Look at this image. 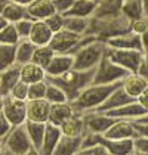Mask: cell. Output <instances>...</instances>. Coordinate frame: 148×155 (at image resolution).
Returning <instances> with one entry per match:
<instances>
[{
	"label": "cell",
	"instance_id": "6da1fadb",
	"mask_svg": "<svg viewBox=\"0 0 148 155\" xmlns=\"http://www.w3.org/2000/svg\"><path fill=\"white\" fill-rule=\"evenodd\" d=\"M107 49V43L93 36H83L77 48L73 50L74 68L79 71H89L98 67Z\"/></svg>",
	"mask_w": 148,
	"mask_h": 155
},
{
	"label": "cell",
	"instance_id": "7a4b0ae2",
	"mask_svg": "<svg viewBox=\"0 0 148 155\" xmlns=\"http://www.w3.org/2000/svg\"><path fill=\"white\" fill-rule=\"evenodd\" d=\"M127 31H130V21L120 12L107 16H92L89 19V27L85 36H93L98 40L107 41L108 38Z\"/></svg>",
	"mask_w": 148,
	"mask_h": 155
},
{
	"label": "cell",
	"instance_id": "3957f363",
	"mask_svg": "<svg viewBox=\"0 0 148 155\" xmlns=\"http://www.w3.org/2000/svg\"><path fill=\"white\" fill-rule=\"evenodd\" d=\"M122 84L120 83H114V84H93L90 83L87 87H85L80 95L77 96L71 102L74 114H85L87 111H93L98 109L108 96Z\"/></svg>",
	"mask_w": 148,
	"mask_h": 155
},
{
	"label": "cell",
	"instance_id": "277c9868",
	"mask_svg": "<svg viewBox=\"0 0 148 155\" xmlns=\"http://www.w3.org/2000/svg\"><path fill=\"white\" fill-rule=\"evenodd\" d=\"M93 72H95V70H89V71L71 70V71L65 72L62 75H58V77H48L46 80L49 83H53L58 87H61L65 92L68 101L73 102L74 99L80 95V92L92 83Z\"/></svg>",
	"mask_w": 148,
	"mask_h": 155
},
{
	"label": "cell",
	"instance_id": "5b68a950",
	"mask_svg": "<svg viewBox=\"0 0 148 155\" xmlns=\"http://www.w3.org/2000/svg\"><path fill=\"white\" fill-rule=\"evenodd\" d=\"M129 74V71H126L124 68H122L120 65L114 64L113 61L104 53L102 59L99 61L98 67L95 68L93 72V78L92 83L93 84H114L120 83L124 77Z\"/></svg>",
	"mask_w": 148,
	"mask_h": 155
},
{
	"label": "cell",
	"instance_id": "8992f818",
	"mask_svg": "<svg viewBox=\"0 0 148 155\" xmlns=\"http://www.w3.org/2000/svg\"><path fill=\"white\" fill-rule=\"evenodd\" d=\"M105 55L110 58L114 64L120 65L129 72H138V68L142 61V50H132V49H114L108 48L105 49Z\"/></svg>",
	"mask_w": 148,
	"mask_h": 155
},
{
	"label": "cell",
	"instance_id": "52a82bcc",
	"mask_svg": "<svg viewBox=\"0 0 148 155\" xmlns=\"http://www.w3.org/2000/svg\"><path fill=\"white\" fill-rule=\"evenodd\" d=\"M3 143L8 152H11L12 155H25L30 149H33V145L27 134L24 124L12 127L9 134L3 139Z\"/></svg>",
	"mask_w": 148,
	"mask_h": 155
},
{
	"label": "cell",
	"instance_id": "ba28073f",
	"mask_svg": "<svg viewBox=\"0 0 148 155\" xmlns=\"http://www.w3.org/2000/svg\"><path fill=\"white\" fill-rule=\"evenodd\" d=\"M3 115L12 124V127H15V126H22L25 121H27V101L15 99L11 95L5 96Z\"/></svg>",
	"mask_w": 148,
	"mask_h": 155
},
{
	"label": "cell",
	"instance_id": "9c48e42d",
	"mask_svg": "<svg viewBox=\"0 0 148 155\" xmlns=\"http://www.w3.org/2000/svg\"><path fill=\"white\" fill-rule=\"evenodd\" d=\"M82 117H83L86 133H95V134H104L110 129L111 124L116 121L114 118H111L108 114L101 112L98 109L87 111L85 114H82Z\"/></svg>",
	"mask_w": 148,
	"mask_h": 155
},
{
	"label": "cell",
	"instance_id": "30bf717a",
	"mask_svg": "<svg viewBox=\"0 0 148 155\" xmlns=\"http://www.w3.org/2000/svg\"><path fill=\"white\" fill-rule=\"evenodd\" d=\"M82 37L83 36L62 28L61 31L53 33V37L50 40L49 46L55 50V53H73V50L80 43Z\"/></svg>",
	"mask_w": 148,
	"mask_h": 155
},
{
	"label": "cell",
	"instance_id": "8fae6325",
	"mask_svg": "<svg viewBox=\"0 0 148 155\" xmlns=\"http://www.w3.org/2000/svg\"><path fill=\"white\" fill-rule=\"evenodd\" d=\"M98 145L104 146L108 155H132L135 152L133 139H107L99 134Z\"/></svg>",
	"mask_w": 148,
	"mask_h": 155
},
{
	"label": "cell",
	"instance_id": "7c38bea8",
	"mask_svg": "<svg viewBox=\"0 0 148 155\" xmlns=\"http://www.w3.org/2000/svg\"><path fill=\"white\" fill-rule=\"evenodd\" d=\"M74 68V56L71 53H55L50 64L45 68L46 78L48 77H58Z\"/></svg>",
	"mask_w": 148,
	"mask_h": 155
},
{
	"label": "cell",
	"instance_id": "4fadbf2b",
	"mask_svg": "<svg viewBox=\"0 0 148 155\" xmlns=\"http://www.w3.org/2000/svg\"><path fill=\"white\" fill-rule=\"evenodd\" d=\"M107 139H135L138 133L135 130L133 121L129 120H116L110 129L102 134Z\"/></svg>",
	"mask_w": 148,
	"mask_h": 155
},
{
	"label": "cell",
	"instance_id": "5bb4252c",
	"mask_svg": "<svg viewBox=\"0 0 148 155\" xmlns=\"http://www.w3.org/2000/svg\"><path fill=\"white\" fill-rule=\"evenodd\" d=\"M50 114V104L43 99L27 101V120L36 123H48Z\"/></svg>",
	"mask_w": 148,
	"mask_h": 155
},
{
	"label": "cell",
	"instance_id": "9a60e30c",
	"mask_svg": "<svg viewBox=\"0 0 148 155\" xmlns=\"http://www.w3.org/2000/svg\"><path fill=\"white\" fill-rule=\"evenodd\" d=\"M105 114H108L111 118H114V120H129V121H136L138 118L144 117V115L147 114V111L141 107L136 101H133V102H130V104H126V105H123V107L116 108V109L108 111V112H105Z\"/></svg>",
	"mask_w": 148,
	"mask_h": 155
},
{
	"label": "cell",
	"instance_id": "2e32d148",
	"mask_svg": "<svg viewBox=\"0 0 148 155\" xmlns=\"http://www.w3.org/2000/svg\"><path fill=\"white\" fill-rule=\"evenodd\" d=\"M108 48L114 49H132V50H142V43H141V36H138L132 31L123 33L120 36H116L113 38H108L107 41Z\"/></svg>",
	"mask_w": 148,
	"mask_h": 155
},
{
	"label": "cell",
	"instance_id": "e0dca14e",
	"mask_svg": "<svg viewBox=\"0 0 148 155\" xmlns=\"http://www.w3.org/2000/svg\"><path fill=\"white\" fill-rule=\"evenodd\" d=\"M53 13L55 8L52 0H33L27 6V16L33 21H45Z\"/></svg>",
	"mask_w": 148,
	"mask_h": 155
},
{
	"label": "cell",
	"instance_id": "ac0fdd59",
	"mask_svg": "<svg viewBox=\"0 0 148 155\" xmlns=\"http://www.w3.org/2000/svg\"><path fill=\"white\" fill-rule=\"evenodd\" d=\"M147 86H148V81L144 77H141L138 72H129L122 80V89L129 96H132L133 99H136L138 96L141 95L145 90Z\"/></svg>",
	"mask_w": 148,
	"mask_h": 155
},
{
	"label": "cell",
	"instance_id": "d6986e66",
	"mask_svg": "<svg viewBox=\"0 0 148 155\" xmlns=\"http://www.w3.org/2000/svg\"><path fill=\"white\" fill-rule=\"evenodd\" d=\"M62 133L61 129L58 126H53L50 123H46V130H45V137H43V142H42V146L39 149L40 155H52L56 145L61 139Z\"/></svg>",
	"mask_w": 148,
	"mask_h": 155
},
{
	"label": "cell",
	"instance_id": "ffe728a7",
	"mask_svg": "<svg viewBox=\"0 0 148 155\" xmlns=\"http://www.w3.org/2000/svg\"><path fill=\"white\" fill-rule=\"evenodd\" d=\"M133 101H136V99H133L132 96L127 95L123 89H122V84H120V86L105 99V102L98 108V111H101V112H108V111H113V109H116V108L123 107L126 104H130V102H133Z\"/></svg>",
	"mask_w": 148,
	"mask_h": 155
},
{
	"label": "cell",
	"instance_id": "44dd1931",
	"mask_svg": "<svg viewBox=\"0 0 148 155\" xmlns=\"http://www.w3.org/2000/svg\"><path fill=\"white\" fill-rule=\"evenodd\" d=\"M19 81H21V72H19V65L16 64L0 72V93L3 96L11 95L12 89Z\"/></svg>",
	"mask_w": 148,
	"mask_h": 155
},
{
	"label": "cell",
	"instance_id": "7402d4cb",
	"mask_svg": "<svg viewBox=\"0 0 148 155\" xmlns=\"http://www.w3.org/2000/svg\"><path fill=\"white\" fill-rule=\"evenodd\" d=\"M53 37V33L45 21H34L28 40L36 46H48Z\"/></svg>",
	"mask_w": 148,
	"mask_h": 155
},
{
	"label": "cell",
	"instance_id": "603a6c76",
	"mask_svg": "<svg viewBox=\"0 0 148 155\" xmlns=\"http://www.w3.org/2000/svg\"><path fill=\"white\" fill-rule=\"evenodd\" d=\"M59 129L62 136H68V137H83V134L86 133L83 117L80 114H73L59 126Z\"/></svg>",
	"mask_w": 148,
	"mask_h": 155
},
{
	"label": "cell",
	"instance_id": "cb8c5ba5",
	"mask_svg": "<svg viewBox=\"0 0 148 155\" xmlns=\"http://www.w3.org/2000/svg\"><path fill=\"white\" fill-rule=\"evenodd\" d=\"M19 72H21V81L27 84L37 83L46 80V71L43 67L34 64L33 61L27 62L24 65H19Z\"/></svg>",
	"mask_w": 148,
	"mask_h": 155
},
{
	"label": "cell",
	"instance_id": "d4e9b609",
	"mask_svg": "<svg viewBox=\"0 0 148 155\" xmlns=\"http://www.w3.org/2000/svg\"><path fill=\"white\" fill-rule=\"evenodd\" d=\"M98 6V0H74L71 9L67 12L65 16H79V18H87L90 19Z\"/></svg>",
	"mask_w": 148,
	"mask_h": 155
},
{
	"label": "cell",
	"instance_id": "484cf974",
	"mask_svg": "<svg viewBox=\"0 0 148 155\" xmlns=\"http://www.w3.org/2000/svg\"><path fill=\"white\" fill-rule=\"evenodd\" d=\"M74 114L71 102H62V104H53L50 105V114H49V121L53 126H61L67 118H70Z\"/></svg>",
	"mask_w": 148,
	"mask_h": 155
},
{
	"label": "cell",
	"instance_id": "4316f807",
	"mask_svg": "<svg viewBox=\"0 0 148 155\" xmlns=\"http://www.w3.org/2000/svg\"><path fill=\"white\" fill-rule=\"evenodd\" d=\"M24 127L27 130V134L31 140V145L34 149H40L43 137H45V130H46V123H36V121H30L27 120L24 123Z\"/></svg>",
	"mask_w": 148,
	"mask_h": 155
},
{
	"label": "cell",
	"instance_id": "83f0119b",
	"mask_svg": "<svg viewBox=\"0 0 148 155\" xmlns=\"http://www.w3.org/2000/svg\"><path fill=\"white\" fill-rule=\"evenodd\" d=\"M80 148H82V137L61 136L52 155H76Z\"/></svg>",
	"mask_w": 148,
	"mask_h": 155
},
{
	"label": "cell",
	"instance_id": "f1b7e54d",
	"mask_svg": "<svg viewBox=\"0 0 148 155\" xmlns=\"http://www.w3.org/2000/svg\"><path fill=\"white\" fill-rule=\"evenodd\" d=\"M2 15L5 16V19H6L9 24H15V22H18V21L27 18V8L11 0V2L6 5V8L3 9V13H2Z\"/></svg>",
	"mask_w": 148,
	"mask_h": 155
},
{
	"label": "cell",
	"instance_id": "f546056e",
	"mask_svg": "<svg viewBox=\"0 0 148 155\" xmlns=\"http://www.w3.org/2000/svg\"><path fill=\"white\" fill-rule=\"evenodd\" d=\"M36 45H33L28 38H21L19 43L16 45V64L18 65H24L27 62L33 59Z\"/></svg>",
	"mask_w": 148,
	"mask_h": 155
},
{
	"label": "cell",
	"instance_id": "4dcf8cb0",
	"mask_svg": "<svg viewBox=\"0 0 148 155\" xmlns=\"http://www.w3.org/2000/svg\"><path fill=\"white\" fill-rule=\"evenodd\" d=\"M16 65V45H0V72Z\"/></svg>",
	"mask_w": 148,
	"mask_h": 155
},
{
	"label": "cell",
	"instance_id": "1f68e13d",
	"mask_svg": "<svg viewBox=\"0 0 148 155\" xmlns=\"http://www.w3.org/2000/svg\"><path fill=\"white\" fill-rule=\"evenodd\" d=\"M122 13L129 21H133V19L144 16L142 0H123L122 2Z\"/></svg>",
	"mask_w": 148,
	"mask_h": 155
},
{
	"label": "cell",
	"instance_id": "d6a6232c",
	"mask_svg": "<svg viewBox=\"0 0 148 155\" xmlns=\"http://www.w3.org/2000/svg\"><path fill=\"white\" fill-rule=\"evenodd\" d=\"M87 27H89V19L87 18H79V16H65L64 19V28L76 33V34H80V36H85L87 31Z\"/></svg>",
	"mask_w": 148,
	"mask_h": 155
},
{
	"label": "cell",
	"instance_id": "836d02e7",
	"mask_svg": "<svg viewBox=\"0 0 148 155\" xmlns=\"http://www.w3.org/2000/svg\"><path fill=\"white\" fill-rule=\"evenodd\" d=\"M53 56H55V50L50 48L49 45H48V46H37L31 61H33L34 64H37V65L46 68L50 64V61H52Z\"/></svg>",
	"mask_w": 148,
	"mask_h": 155
},
{
	"label": "cell",
	"instance_id": "e575fe53",
	"mask_svg": "<svg viewBox=\"0 0 148 155\" xmlns=\"http://www.w3.org/2000/svg\"><path fill=\"white\" fill-rule=\"evenodd\" d=\"M45 99L49 102L50 105H53V104H62V102H70L67 95H65V92L62 90L61 87H58L56 84H53V83H49V81H48V89H46Z\"/></svg>",
	"mask_w": 148,
	"mask_h": 155
},
{
	"label": "cell",
	"instance_id": "d590c367",
	"mask_svg": "<svg viewBox=\"0 0 148 155\" xmlns=\"http://www.w3.org/2000/svg\"><path fill=\"white\" fill-rule=\"evenodd\" d=\"M21 37L13 24H8L0 31V45H18Z\"/></svg>",
	"mask_w": 148,
	"mask_h": 155
},
{
	"label": "cell",
	"instance_id": "8d00e7d4",
	"mask_svg": "<svg viewBox=\"0 0 148 155\" xmlns=\"http://www.w3.org/2000/svg\"><path fill=\"white\" fill-rule=\"evenodd\" d=\"M46 89H48V80L28 84V101H31V99H43L46 96Z\"/></svg>",
	"mask_w": 148,
	"mask_h": 155
},
{
	"label": "cell",
	"instance_id": "74e56055",
	"mask_svg": "<svg viewBox=\"0 0 148 155\" xmlns=\"http://www.w3.org/2000/svg\"><path fill=\"white\" fill-rule=\"evenodd\" d=\"M33 24H34V21L27 16L24 19L15 22L13 25H15V28H16V31H18V34H19L21 38H28L30 33H31V28H33Z\"/></svg>",
	"mask_w": 148,
	"mask_h": 155
},
{
	"label": "cell",
	"instance_id": "f35d334b",
	"mask_svg": "<svg viewBox=\"0 0 148 155\" xmlns=\"http://www.w3.org/2000/svg\"><path fill=\"white\" fill-rule=\"evenodd\" d=\"M64 19H65L64 15L55 12L53 15H50L49 18H46L45 22L52 30V33H58V31H61L62 28H64Z\"/></svg>",
	"mask_w": 148,
	"mask_h": 155
},
{
	"label": "cell",
	"instance_id": "ab89813d",
	"mask_svg": "<svg viewBox=\"0 0 148 155\" xmlns=\"http://www.w3.org/2000/svg\"><path fill=\"white\" fill-rule=\"evenodd\" d=\"M147 30H148V18H145V16H141V18H138V19L130 21V31H132V33L141 36V34H144Z\"/></svg>",
	"mask_w": 148,
	"mask_h": 155
},
{
	"label": "cell",
	"instance_id": "60d3db41",
	"mask_svg": "<svg viewBox=\"0 0 148 155\" xmlns=\"http://www.w3.org/2000/svg\"><path fill=\"white\" fill-rule=\"evenodd\" d=\"M11 96L19 101H28V84L24 81H19L11 92Z\"/></svg>",
	"mask_w": 148,
	"mask_h": 155
},
{
	"label": "cell",
	"instance_id": "b9f144b4",
	"mask_svg": "<svg viewBox=\"0 0 148 155\" xmlns=\"http://www.w3.org/2000/svg\"><path fill=\"white\" fill-rule=\"evenodd\" d=\"M133 146H135L136 154L148 155V137L136 136L135 139H133Z\"/></svg>",
	"mask_w": 148,
	"mask_h": 155
},
{
	"label": "cell",
	"instance_id": "7bdbcfd3",
	"mask_svg": "<svg viewBox=\"0 0 148 155\" xmlns=\"http://www.w3.org/2000/svg\"><path fill=\"white\" fill-rule=\"evenodd\" d=\"M53 2V8H55V12L61 13V15H67V12L71 9L74 0H52Z\"/></svg>",
	"mask_w": 148,
	"mask_h": 155
},
{
	"label": "cell",
	"instance_id": "ee69618b",
	"mask_svg": "<svg viewBox=\"0 0 148 155\" xmlns=\"http://www.w3.org/2000/svg\"><path fill=\"white\" fill-rule=\"evenodd\" d=\"M76 155H108L104 146L96 145V146H90V148H80Z\"/></svg>",
	"mask_w": 148,
	"mask_h": 155
},
{
	"label": "cell",
	"instance_id": "f6af8a7d",
	"mask_svg": "<svg viewBox=\"0 0 148 155\" xmlns=\"http://www.w3.org/2000/svg\"><path fill=\"white\" fill-rule=\"evenodd\" d=\"M11 130H12V124L8 121V118L3 114H0V140H3Z\"/></svg>",
	"mask_w": 148,
	"mask_h": 155
},
{
	"label": "cell",
	"instance_id": "bcb514c9",
	"mask_svg": "<svg viewBox=\"0 0 148 155\" xmlns=\"http://www.w3.org/2000/svg\"><path fill=\"white\" fill-rule=\"evenodd\" d=\"M138 74L148 81V53L142 55V61H141V65L138 68Z\"/></svg>",
	"mask_w": 148,
	"mask_h": 155
},
{
	"label": "cell",
	"instance_id": "7dc6e473",
	"mask_svg": "<svg viewBox=\"0 0 148 155\" xmlns=\"http://www.w3.org/2000/svg\"><path fill=\"white\" fill-rule=\"evenodd\" d=\"M135 130L138 133V136L142 137H148V123H141V121H133Z\"/></svg>",
	"mask_w": 148,
	"mask_h": 155
},
{
	"label": "cell",
	"instance_id": "c3c4849f",
	"mask_svg": "<svg viewBox=\"0 0 148 155\" xmlns=\"http://www.w3.org/2000/svg\"><path fill=\"white\" fill-rule=\"evenodd\" d=\"M136 102H138V104H139V105H141V107L148 112V86L145 87V90L136 97Z\"/></svg>",
	"mask_w": 148,
	"mask_h": 155
},
{
	"label": "cell",
	"instance_id": "681fc988",
	"mask_svg": "<svg viewBox=\"0 0 148 155\" xmlns=\"http://www.w3.org/2000/svg\"><path fill=\"white\" fill-rule=\"evenodd\" d=\"M141 43H142V52L148 53V30L144 34H141Z\"/></svg>",
	"mask_w": 148,
	"mask_h": 155
},
{
	"label": "cell",
	"instance_id": "f907efd6",
	"mask_svg": "<svg viewBox=\"0 0 148 155\" xmlns=\"http://www.w3.org/2000/svg\"><path fill=\"white\" fill-rule=\"evenodd\" d=\"M142 8H144V16L148 18V0H142Z\"/></svg>",
	"mask_w": 148,
	"mask_h": 155
},
{
	"label": "cell",
	"instance_id": "816d5d0a",
	"mask_svg": "<svg viewBox=\"0 0 148 155\" xmlns=\"http://www.w3.org/2000/svg\"><path fill=\"white\" fill-rule=\"evenodd\" d=\"M8 24H9V22L5 19V16H3V15H0V31H2V30H3Z\"/></svg>",
	"mask_w": 148,
	"mask_h": 155
},
{
	"label": "cell",
	"instance_id": "f5cc1de1",
	"mask_svg": "<svg viewBox=\"0 0 148 155\" xmlns=\"http://www.w3.org/2000/svg\"><path fill=\"white\" fill-rule=\"evenodd\" d=\"M12 2H15V3H19V5H22V6H25V8H27V6H28V5H30L33 0H12Z\"/></svg>",
	"mask_w": 148,
	"mask_h": 155
},
{
	"label": "cell",
	"instance_id": "db71d44e",
	"mask_svg": "<svg viewBox=\"0 0 148 155\" xmlns=\"http://www.w3.org/2000/svg\"><path fill=\"white\" fill-rule=\"evenodd\" d=\"M9 2H11V0H0V15L3 13V9L6 8V5H8Z\"/></svg>",
	"mask_w": 148,
	"mask_h": 155
},
{
	"label": "cell",
	"instance_id": "11a10c76",
	"mask_svg": "<svg viewBox=\"0 0 148 155\" xmlns=\"http://www.w3.org/2000/svg\"><path fill=\"white\" fill-rule=\"evenodd\" d=\"M8 154V149L5 148V143L3 140H0V155H6Z\"/></svg>",
	"mask_w": 148,
	"mask_h": 155
},
{
	"label": "cell",
	"instance_id": "9f6ffc18",
	"mask_svg": "<svg viewBox=\"0 0 148 155\" xmlns=\"http://www.w3.org/2000/svg\"><path fill=\"white\" fill-rule=\"evenodd\" d=\"M3 104H5V96L0 93V114H3Z\"/></svg>",
	"mask_w": 148,
	"mask_h": 155
},
{
	"label": "cell",
	"instance_id": "6f0895ef",
	"mask_svg": "<svg viewBox=\"0 0 148 155\" xmlns=\"http://www.w3.org/2000/svg\"><path fill=\"white\" fill-rule=\"evenodd\" d=\"M25 155H40V152H39L37 149H34V148H33V149H30V151H28Z\"/></svg>",
	"mask_w": 148,
	"mask_h": 155
},
{
	"label": "cell",
	"instance_id": "680465c9",
	"mask_svg": "<svg viewBox=\"0 0 148 155\" xmlns=\"http://www.w3.org/2000/svg\"><path fill=\"white\" fill-rule=\"evenodd\" d=\"M136 121H141V123H148V112L144 115V117H141V118H138Z\"/></svg>",
	"mask_w": 148,
	"mask_h": 155
},
{
	"label": "cell",
	"instance_id": "91938a15",
	"mask_svg": "<svg viewBox=\"0 0 148 155\" xmlns=\"http://www.w3.org/2000/svg\"><path fill=\"white\" fill-rule=\"evenodd\" d=\"M132 155H141V154H136V152H133V154H132Z\"/></svg>",
	"mask_w": 148,
	"mask_h": 155
},
{
	"label": "cell",
	"instance_id": "94428289",
	"mask_svg": "<svg viewBox=\"0 0 148 155\" xmlns=\"http://www.w3.org/2000/svg\"><path fill=\"white\" fill-rule=\"evenodd\" d=\"M6 155H12V154H11V152H8V154H6Z\"/></svg>",
	"mask_w": 148,
	"mask_h": 155
}]
</instances>
